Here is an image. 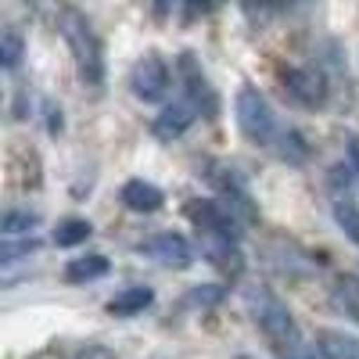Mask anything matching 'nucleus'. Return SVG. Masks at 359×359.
<instances>
[{"label": "nucleus", "mask_w": 359, "mask_h": 359, "mask_svg": "<svg viewBox=\"0 0 359 359\" xmlns=\"http://www.w3.org/2000/svg\"><path fill=\"white\" fill-rule=\"evenodd\" d=\"M137 252L144 259H151L155 266H162V269H187L198 259V248L191 245V237L180 233V230H155V233H147L144 241L137 245Z\"/></svg>", "instance_id": "1a4fd4ad"}, {"label": "nucleus", "mask_w": 359, "mask_h": 359, "mask_svg": "<svg viewBox=\"0 0 359 359\" xmlns=\"http://www.w3.org/2000/svg\"><path fill=\"white\" fill-rule=\"evenodd\" d=\"M176 83H180V97H184L201 118H216L219 115V94L208 83L205 65L198 62L194 50H180L176 54Z\"/></svg>", "instance_id": "6e6552de"}, {"label": "nucleus", "mask_w": 359, "mask_h": 359, "mask_svg": "<svg viewBox=\"0 0 359 359\" xmlns=\"http://www.w3.org/2000/svg\"><path fill=\"white\" fill-rule=\"evenodd\" d=\"M155 306V291L147 284H126L118 287L108 302H104V313L115 316V320H130V316H140Z\"/></svg>", "instance_id": "f8f14e48"}, {"label": "nucleus", "mask_w": 359, "mask_h": 359, "mask_svg": "<svg viewBox=\"0 0 359 359\" xmlns=\"http://www.w3.org/2000/svg\"><path fill=\"white\" fill-rule=\"evenodd\" d=\"M331 294H334L338 309H341L352 323H359V277H355V273H338Z\"/></svg>", "instance_id": "6ab92c4d"}, {"label": "nucleus", "mask_w": 359, "mask_h": 359, "mask_svg": "<svg viewBox=\"0 0 359 359\" xmlns=\"http://www.w3.org/2000/svg\"><path fill=\"white\" fill-rule=\"evenodd\" d=\"M108 273H111V259L101 255V252L72 255V259L65 262V269H62L65 284H76V287H83V284H97V280H104Z\"/></svg>", "instance_id": "ddd939ff"}, {"label": "nucleus", "mask_w": 359, "mask_h": 359, "mask_svg": "<svg viewBox=\"0 0 359 359\" xmlns=\"http://www.w3.org/2000/svg\"><path fill=\"white\" fill-rule=\"evenodd\" d=\"M22 57H25V36L8 25L0 33V65H4V72H15L22 65Z\"/></svg>", "instance_id": "412c9836"}, {"label": "nucleus", "mask_w": 359, "mask_h": 359, "mask_svg": "<svg viewBox=\"0 0 359 359\" xmlns=\"http://www.w3.org/2000/svg\"><path fill=\"white\" fill-rule=\"evenodd\" d=\"M316 348L323 359H359V338L341 331V327H320Z\"/></svg>", "instance_id": "4468645a"}, {"label": "nucleus", "mask_w": 359, "mask_h": 359, "mask_svg": "<svg viewBox=\"0 0 359 359\" xmlns=\"http://www.w3.org/2000/svg\"><path fill=\"white\" fill-rule=\"evenodd\" d=\"M277 79H280V90L287 94V101L298 104V108L320 111L334 97L331 83H327V76L320 72V65L313 62V57H302V62H280Z\"/></svg>", "instance_id": "39448f33"}, {"label": "nucleus", "mask_w": 359, "mask_h": 359, "mask_svg": "<svg viewBox=\"0 0 359 359\" xmlns=\"http://www.w3.org/2000/svg\"><path fill=\"white\" fill-rule=\"evenodd\" d=\"M40 212L36 208H4V241H22V237H33L40 226Z\"/></svg>", "instance_id": "f3484780"}, {"label": "nucleus", "mask_w": 359, "mask_h": 359, "mask_svg": "<svg viewBox=\"0 0 359 359\" xmlns=\"http://www.w3.org/2000/svg\"><path fill=\"white\" fill-rule=\"evenodd\" d=\"M201 176L212 184L216 198L230 208L237 219H245V223L259 219V205H255V198L248 191V176L237 169V165H230V162H205Z\"/></svg>", "instance_id": "0eeeda50"}, {"label": "nucleus", "mask_w": 359, "mask_h": 359, "mask_svg": "<svg viewBox=\"0 0 359 359\" xmlns=\"http://www.w3.org/2000/svg\"><path fill=\"white\" fill-rule=\"evenodd\" d=\"M33 359H62V352H57V348H43V352H36Z\"/></svg>", "instance_id": "c85d7f7f"}, {"label": "nucleus", "mask_w": 359, "mask_h": 359, "mask_svg": "<svg viewBox=\"0 0 359 359\" xmlns=\"http://www.w3.org/2000/svg\"><path fill=\"white\" fill-rule=\"evenodd\" d=\"M194 123H198V111H194L184 97H176V101H165V104L155 111V118H151V133H155L158 140L172 144V140L184 137Z\"/></svg>", "instance_id": "9d476101"}, {"label": "nucleus", "mask_w": 359, "mask_h": 359, "mask_svg": "<svg viewBox=\"0 0 359 359\" xmlns=\"http://www.w3.org/2000/svg\"><path fill=\"white\" fill-rule=\"evenodd\" d=\"M57 29L72 50V62H76V76L86 90L101 94L104 90V79H108V57H104V40L94 29L79 8H62L57 11Z\"/></svg>", "instance_id": "7ed1b4c3"}, {"label": "nucleus", "mask_w": 359, "mask_h": 359, "mask_svg": "<svg viewBox=\"0 0 359 359\" xmlns=\"http://www.w3.org/2000/svg\"><path fill=\"white\" fill-rule=\"evenodd\" d=\"M277 359H323V355H320L316 341H313V345H309V341H298V345H291V348L277 352Z\"/></svg>", "instance_id": "b1692460"}, {"label": "nucleus", "mask_w": 359, "mask_h": 359, "mask_svg": "<svg viewBox=\"0 0 359 359\" xmlns=\"http://www.w3.org/2000/svg\"><path fill=\"white\" fill-rule=\"evenodd\" d=\"M226 302V284H194L184 298H180V309L187 313H212Z\"/></svg>", "instance_id": "dca6fc26"}, {"label": "nucleus", "mask_w": 359, "mask_h": 359, "mask_svg": "<svg viewBox=\"0 0 359 359\" xmlns=\"http://www.w3.org/2000/svg\"><path fill=\"white\" fill-rule=\"evenodd\" d=\"M90 233H94L90 219H83V216H65V219H57V223H54L50 241H54L57 248H79Z\"/></svg>", "instance_id": "a211bd4d"}, {"label": "nucleus", "mask_w": 359, "mask_h": 359, "mask_svg": "<svg viewBox=\"0 0 359 359\" xmlns=\"http://www.w3.org/2000/svg\"><path fill=\"white\" fill-rule=\"evenodd\" d=\"M216 4H180V15H184V25H191L194 18H205V15H212Z\"/></svg>", "instance_id": "a878e982"}, {"label": "nucleus", "mask_w": 359, "mask_h": 359, "mask_svg": "<svg viewBox=\"0 0 359 359\" xmlns=\"http://www.w3.org/2000/svg\"><path fill=\"white\" fill-rule=\"evenodd\" d=\"M331 216H334L338 230L359 248V205L355 201H331Z\"/></svg>", "instance_id": "4be33fe9"}, {"label": "nucleus", "mask_w": 359, "mask_h": 359, "mask_svg": "<svg viewBox=\"0 0 359 359\" xmlns=\"http://www.w3.org/2000/svg\"><path fill=\"white\" fill-rule=\"evenodd\" d=\"M273 151H277V158H284L287 165H306V162L313 158V144L306 140L302 130L284 126L280 137H277V144H273Z\"/></svg>", "instance_id": "2eb2a0df"}, {"label": "nucleus", "mask_w": 359, "mask_h": 359, "mask_svg": "<svg viewBox=\"0 0 359 359\" xmlns=\"http://www.w3.org/2000/svg\"><path fill=\"white\" fill-rule=\"evenodd\" d=\"M355 184H359V176L345 162H334L331 169H327V191H331V201H355Z\"/></svg>", "instance_id": "aec40b11"}, {"label": "nucleus", "mask_w": 359, "mask_h": 359, "mask_svg": "<svg viewBox=\"0 0 359 359\" xmlns=\"http://www.w3.org/2000/svg\"><path fill=\"white\" fill-rule=\"evenodd\" d=\"M241 298H245L248 320L255 323V331L262 334V341L273 348V355L284 352V348H291V345H298V341H306V334H302V327H298L294 313L287 309V302L269 284L252 280V284L241 287Z\"/></svg>", "instance_id": "f03ea898"}, {"label": "nucleus", "mask_w": 359, "mask_h": 359, "mask_svg": "<svg viewBox=\"0 0 359 359\" xmlns=\"http://www.w3.org/2000/svg\"><path fill=\"white\" fill-rule=\"evenodd\" d=\"M76 359H115V352H111V348H104V345H86Z\"/></svg>", "instance_id": "cd10ccee"}, {"label": "nucleus", "mask_w": 359, "mask_h": 359, "mask_svg": "<svg viewBox=\"0 0 359 359\" xmlns=\"http://www.w3.org/2000/svg\"><path fill=\"white\" fill-rule=\"evenodd\" d=\"M36 252V237H22V241H4V266H11L15 259H25Z\"/></svg>", "instance_id": "5701e85b"}, {"label": "nucleus", "mask_w": 359, "mask_h": 359, "mask_svg": "<svg viewBox=\"0 0 359 359\" xmlns=\"http://www.w3.org/2000/svg\"><path fill=\"white\" fill-rule=\"evenodd\" d=\"M345 165L359 176V133H345Z\"/></svg>", "instance_id": "393cba45"}, {"label": "nucleus", "mask_w": 359, "mask_h": 359, "mask_svg": "<svg viewBox=\"0 0 359 359\" xmlns=\"http://www.w3.org/2000/svg\"><path fill=\"white\" fill-rule=\"evenodd\" d=\"M118 201H123V208H130V212H137V216H151L165 205V191L158 184H151V180H144V176H130V180L118 184Z\"/></svg>", "instance_id": "9b49d317"}, {"label": "nucleus", "mask_w": 359, "mask_h": 359, "mask_svg": "<svg viewBox=\"0 0 359 359\" xmlns=\"http://www.w3.org/2000/svg\"><path fill=\"white\" fill-rule=\"evenodd\" d=\"M130 94L144 104H165L169 90L176 83V62H169L158 50H144L130 65Z\"/></svg>", "instance_id": "423d86ee"}, {"label": "nucleus", "mask_w": 359, "mask_h": 359, "mask_svg": "<svg viewBox=\"0 0 359 359\" xmlns=\"http://www.w3.org/2000/svg\"><path fill=\"white\" fill-rule=\"evenodd\" d=\"M187 219H191L194 237H198V255H205L216 269L237 273L245 262V255H241L245 219H237L219 198H191Z\"/></svg>", "instance_id": "f257e3e1"}, {"label": "nucleus", "mask_w": 359, "mask_h": 359, "mask_svg": "<svg viewBox=\"0 0 359 359\" xmlns=\"http://www.w3.org/2000/svg\"><path fill=\"white\" fill-rule=\"evenodd\" d=\"M233 123H237V130H241V137L248 144H255V147H273L280 130H284L273 104H269V97L255 83L237 86V94H233Z\"/></svg>", "instance_id": "20e7f679"}, {"label": "nucleus", "mask_w": 359, "mask_h": 359, "mask_svg": "<svg viewBox=\"0 0 359 359\" xmlns=\"http://www.w3.org/2000/svg\"><path fill=\"white\" fill-rule=\"evenodd\" d=\"M147 359H180L176 352H155V355H147Z\"/></svg>", "instance_id": "c756f323"}, {"label": "nucleus", "mask_w": 359, "mask_h": 359, "mask_svg": "<svg viewBox=\"0 0 359 359\" xmlns=\"http://www.w3.org/2000/svg\"><path fill=\"white\" fill-rule=\"evenodd\" d=\"M43 111H47V130H50V133H62V108L47 101Z\"/></svg>", "instance_id": "bb28decb"}]
</instances>
